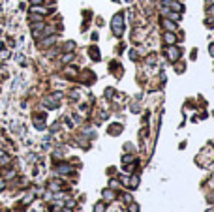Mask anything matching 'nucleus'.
Returning <instances> with one entry per match:
<instances>
[{"label":"nucleus","mask_w":214,"mask_h":212,"mask_svg":"<svg viewBox=\"0 0 214 212\" xmlns=\"http://www.w3.org/2000/svg\"><path fill=\"white\" fill-rule=\"evenodd\" d=\"M30 2H32V4L36 6V4H41V2H43V0H30Z\"/></svg>","instance_id":"nucleus-9"},{"label":"nucleus","mask_w":214,"mask_h":212,"mask_svg":"<svg viewBox=\"0 0 214 212\" xmlns=\"http://www.w3.org/2000/svg\"><path fill=\"white\" fill-rule=\"evenodd\" d=\"M165 41L167 43H175V36L173 34H165Z\"/></svg>","instance_id":"nucleus-3"},{"label":"nucleus","mask_w":214,"mask_h":212,"mask_svg":"<svg viewBox=\"0 0 214 212\" xmlns=\"http://www.w3.org/2000/svg\"><path fill=\"white\" fill-rule=\"evenodd\" d=\"M71 58H73V56H71V54H66V56H64V62H70Z\"/></svg>","instance_id":"nucleus-8"},{"label":"nucleus","mask_w":214,"mask_h":212,"mask_svg":"<svg viewBox=\"0 0 214 212\" xmlns=\"http://www.w3.org/2000/svg\"><path fill=\"white\" fill-rule=\"evenodd\" d=\"M105 208H103V205H96V208H94V212H103Z\"/></svg>","instance_id":"nucleus-5"},{"label":"nucleus","mask_w":214,"mask_h":212,"mask_svg":"<svg viewBox=\"0 0 214 212\" xmlns=\"http://www.w3.org/2000/svg\"><path fill=\"white\" fill-rule=\"evenodd\" d=\"M178 54H180V51H178L177 47H171V49L167 51V56H169L171 60H177V58H178Z\"/></svg>","instance_id":"nucleus-2"},{"label":"nucleus","mask_w":214,"mask_h":212,"mask_svg":"<svg viewBox=\"0 0 214 212\" xmlns=\"http://www.w3.org/2000/svg\"><path fill=\"white\" fill-rule=\"evenodd\" d=\"M139 208H137V205H132V207H130V212H137Z\"/></svg>","instance_id":"nucleus-7"},{"label":"nucleus","mask_w":214,"mask_h":212,"mask_svg":"<svg viewBox=\"0 0 214 212\" xmlns=\"http://www.w3.org/2000/svg\"><path fill=\"white\" fill-rule=\"evenodd\" d=\"M163 27H165V28H169V30H175V25H171L169 21H163Z\"/></svg>","instance_id":"nucleus-4"},{"label":"nucleus","mask_w":214,"mask_h":212,"mask_svg":"<svg viewBox=\"0 0 214 212\" xmlns=\"http://www.w3.org/2000/svg\"><path fill=\"white\" fill-rule=\"evenodd\" d=\"M103 197H105V199H113V193H111V191H105V193H103Z\"/></svg>","instance_id":"nucleus-6"},{"label":"nucleus","mask_w":214,"mask_h":212,"mask_svg":"<svg viewBox=\"0 0 214 212\" xmlns=\"http://www.w3.org/2000/svg\"><path fill=\"white\" fill-rule=\"evenodd\" d=\"M113 27H115V34L120 36L122 34V13H116L115 19H113Z\"/></svg>","instance_id":"nucleus-1"},{"label":"nucleus","mask_w":214,"mask_h":212,"mask_svg":"<svg viewBox=\"0 0 214 212\" xmlns=\"http://www.w3.org/2000/svg\"><path fill=\"white\" fill-rule=\"evenodd\" d=\"M210 53H212V54H214V45H212V47H210Z\"/></svg>","instance_id":"nucleus-10"}]
</instances>
